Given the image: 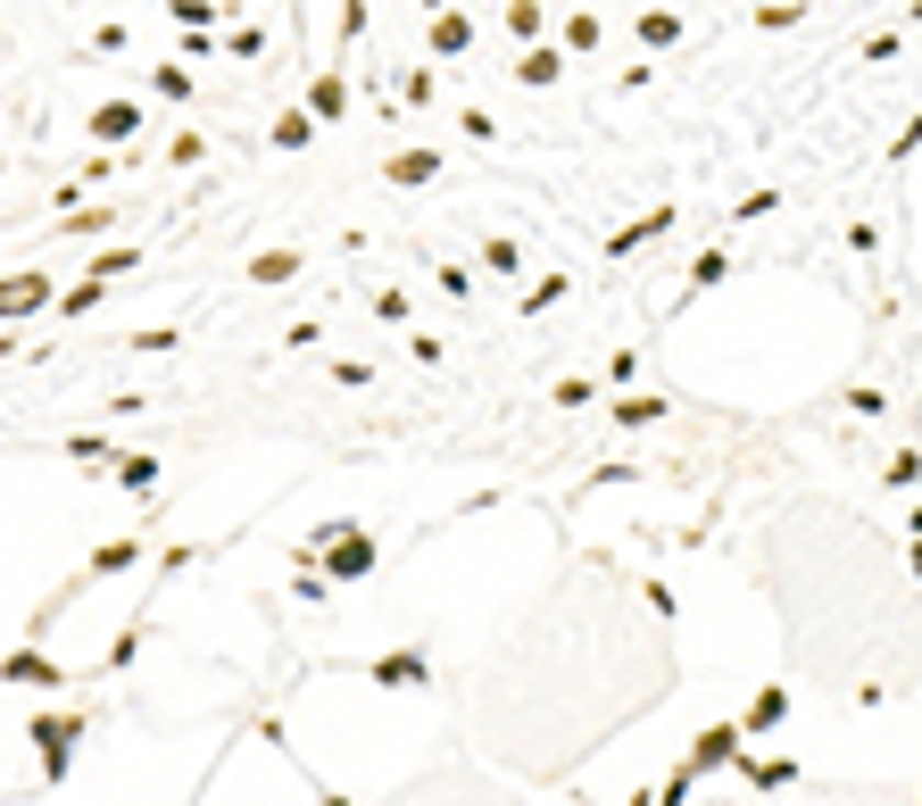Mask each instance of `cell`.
Segmentation results:
<instances>
[{
    "label": "cell",
    "mask_w": 922,
    "mask_h": 806,
    "mask_svg": "<svg viewBox=\"0 0 922 806\" xmlns=\"http://www.w3.org/2000/svg\"><path fill=\"white\" fill-rule=\"evenodd\" d=\"M375 682H391V691H399V682H424V656H415V649H391V656H375Z\"/></svg>",
    "instance_id": "obj_6"
},
{
    "label": "cell",
    "mask_w": 922,
    "mask_h": 806,
    "mask_svg": "<svg viewBox=\"0 0 922 806\" xmlns=\"http://www.w3.org/2000/svg\"><path fill=\"white\" fill-rule=\"evenodd\" d=\"M0 674H9V682H58V665H51V656H34V649H18Z\"/></svg>",
    "instance_id": "obj_7"
},
{
    "label": "cell",
    "mask_w": 922,
    "mask_h": 806,
    "mask_svg": "<svg viewBox=\"0 0 922 806\" xmlns=\"http://www.w3.org/2000/svg\"><path fill=\"white\" fill-rule=\"evenodd\" d=\"M116 483H125V490H151L158 466H151V457H116Z\"/></svg>",
    "instance_id": "obj_13"
},
{
    "label": "cell",
    "mask_w": 922,
    "mask_h": 806,
    "mask_svg": "<svg viewBox=\"0 0 922 806\" xmlns=\"http://www.w3.org/2000/svg\"><path fill=\"white\" fill-rule=\"evenodd\" d=\"M674 34H681V25L665 18V9H648V18H641V42H665V51H674Z\"/></svg>",
    "instance_id": "obj_16"
},
{
    "label": "cell",
    "mask_w": 922,
    "mask_h": 806,
    "mask_svg": "<svg viewBox=\"0 0 922 806\" xmlns=\"http://www.w3.org/2000/svg\"><path fill=\"white\" fill-rule=\"evenodd\" d=\"M715 765H740V724H707L690 749V773H715Z\"/></svg>",
    "instance_id": "obj_2"
},
{
    "label": "cell",
    "mask_w": 922,
    "mask_h": 806,
    "mask_svg": "<svg viewBox=\"0 0 922 806\" xmlns=\"http://www.w3.org/2000/svg\"><path fill=\"white\" fill-rule=\"evenodd\" d=\"M366 565H375V541H366L358 525H341V541H333V574H341V582H358Z\"/></svg>",
    "instance_id": "obj_3"
},
{
    "label": "cell",
    "mask_w": 922,
    "mask_h": 806,
    "mask_svg": "<svg viewBox=\"0 0 922 806\" xmlns=\"http://www.w3.org/2000/svg\"><path fill=\"white\" fill-rule=\"evenodd\" d=\"M34 749H42V782H67V765H76V740H84V724L76 715H34Z\"/></svg>",
    "instance_id": "obj_1"
},
{
    "label": "cell",
    "mask_w": 922,
    "mask_h": 806,
    "mask_svg": "<svg viewBox=\"0 0 922 806\" xmlns=\"http://www.w3.org/2000/svg\"><path fill=\"white\" fill-rule=\"evenodd\" d=\"M42 300H51V283H42V275L0 283V317H25V308H42Z\"/></svg>",
    "instance_id": "obj_4"
},
{
    "label": "cell",
    "mask_w": 922,
    "mask_h": 806,
    "mask_svg": "<svg viewBox=\"0 0 922 806\" xmlns=\"http://www.w3.org/2000/svg\"><path fill=\"white\" fill-rule=\"evenodd\" d=\"M249 275H258V283H291V275H300V258H291V250H266Z\"/></svg>",
    "instance_id": "obj_12"
},
{
    "label": "cell",
    "mask_w": 922,
    "mask_h": 806,
    "mask_svg": "<svg viewBox=\"0 0 922 806\" xmlns=\"http://www.w3.org/2000/svg\"><path fill=\"white\" fill-rule=\"evenodd\" d=\"M906 532H914V574H922V516H914V525H906Z\"/></svg>",
    "instance_id": "obj_18"
},
{
    "label": "cell",
    "mask_w": 922,
    "mask_h": 806,
    "mask_svg": "<svg viewBox=\"0 0 922 806\" xmlns=\"http://www.w3.org/2000/svg\"><path fill=\"white\" fill-rule=\"evenodd\" d=\"M508 25L532 42V34H541V0H508Z\"/></svg>",
    "instance_id": "obj_15"
},
{
    "label": "cell",
    "mask_w": 922,
    "mask_h": 806,
    "mask_svg": "<svg viewBox=\"0 0 922 806\" xmlns=\"http://www.w3.org/2000/svg\"><path fill=\"white\" fill-rule=\"evenodd\" d=\"M914 806H922V790H914Z\"/></svg>",
    "instance_id": "obj_19"
},
{
    "label": "cell",
    "mask_w": 922,
    "mask_h": 806,
    "mask_svg": "<svg viewBox=\"0 0 922 806\" xmlns=\"http://www.w3.org/2000/svg\"><path fill=\"white\" fill-rule=\"evenodd\" d=\"M92 133H100V142H125V133H142V117H133V109H100Z\"/></svg>",
    "instance_id": "obj_11"
},
{
    "label": "cell",
    "mask_w": 922,
    "mask_h": 806,
    "mask_svg": "<svg viewBox=\"0 0 922 806\" xmlns=\"http://www.w3.org/2000/svg\"><path fill=\"white\" fill-rule=\"evenodd\" d=\"M748 782H756V790H790V782H798V765H756Z\"/></svg>",
    "instance_id": "obj_17"
},
{
    "label": "cell",
    "mask_w": 922,
    "mask_h": 806,
    "mask_svg": "<svg viewBox=\"0 0 922 806\" xmlns=\"http://www.w3.org/2000/svg\"><path fill=\"white\" fill-rule=\"evenodd\" d=\"M433 51H441V58H457V51H474V25H466V18H457V9H441V18H433Z\"/></svg>",
    "instance_id": "obj_5"
},
{
    "label": "cell",
    "mask_w": 922,
    "mask_h": 806,
    "mask_svg": "<svg viewBox=\"0 0 922 806\" xmlns=\"http://www.w3.org/2000/svg\"><path fill=\"white\" fill-rule=\"evenodd\" d=\"M515 76H524V84H557L565 58H557V51H524V67H515Z\"/></svg>",
    "instance_id": "obj_10"
},
{
    "label": "cell",
    "mask_w": 922,
    "mask_h": 806,
    "mask_svg": "<svg viewBox=\"0 0 922 806\" xmlns=\"http://www.w3.org/2000/svg\"><path fill=\"white\" fill-rule=\"evenodd\" d=\"M433 167H441L433 151H408V158H391V175H399V184H424V175H433Z\"/></svg>",
    "instance_id": "obj_14"
},
{
    "label": "cell",
    "mask_w": 922,
    "mask_h": 806,
    "mask_svg": "<svg viewBox=\"0 0 922 806\" xmlns=\"http://www.w3.org/2000/svg\"><path fill=\"white\" fill-rule=\"evenodd\" d=\"M308 109H316V117H341V109H349V92H341V76H316V84H308Z\"/></svg>",
    "instance_id": "obj_9"
},
{
    "label": "cell",
    "mask_w": 922,
    "mask_h": 806,
    "mask_svg": "<svg viewBox=\"0 0 922 806\" xmlns=\"http://www.w3.org/2000/svg\"><path fill=\"white\" fill-rule=\"evenodd\" d=\"M781 715H790V691H765V698L748 707V724H740V731H773Z\"/></svg>",
    "instance_id": "obj_8"
}]
</instances>
